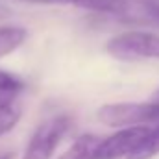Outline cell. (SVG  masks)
I'll list each match as a JSON object with an SVG mask.
<instances>
[{
	"label": "cell",
	"mask_w": 159,
	"mask_h": 159,
	"mask_svg": "<svg viewBox=\"0 0 159 159\" xmlns=\"http://www.w3.org/2000/svg\"><path fill=\"white\" fill-rule=\"evenodd\" d=\"M106 52L120 61L159 59V35L152 32L128 30L107 41Z\"/></svg>",
	"instance_id": "6da1fadb"
},
{
	"label": "cell",
	"mask_w": 159,
	"mask_h": 159,
	"mask_svg": "<svg viewBox=\"0 0 159 159\" xmlns=\"http://www.w3.org/2000/svg\"><path fill=\"white\" fill-rule=\"evenodd\" d=\"M72 120L69 115H54L43 120L30 137L22 159H52L56 148L70 129Z\"/></svg>",
	"instance_id": "7a4b0ae2"
},
{
	"label": "cell",
	"mask_w": 159,
	"mask_h": 159,
	"mask_svg": "<svg viewBox=\"0 0 159 159\" xmlns=\"http://www.w3.org/2000/svg\"><path fill=\"white\" fill-rule=\"evenodd\" d=\"M98 120L109 128H131L159 120V104L148 102H120L106 104L96 113Z\"/></svg>",
	"instance_id": "3957f363"
},
{
	"label": "cell",
	"mask_w": 159,
	"mask_h": 159,
	"mask_svg": "<svg viewBox=\"0 0 159 159\" xmlns=\"http://www.w3.org/2000/svg\"><path fill=\"white\" fill-rule=\"evenodd\" d=\"M150 129L146 126H131V128H122L120 131L106 137L100 141L96 148L94 159H120L128 157L133 154L139 144L146 139Z\"/></svg>",
	"instance_id": "277c9868"
},
{
	"label": "cell",
	"mask_w": 159,
	"mask_h": 159,
	"mask_svg": "<svg viewBox=\"0 0 159 159\" xmlns=\"http://www.w3.org/2000/svg\"><path fill=\"white\" fill-rule=\"evenodd\" d=\"M100 141L102 139L94 133H83L57 159H94Z\"/></svg>",
	"instance_id": "5b68a950"
},
{
	"label": "cell",
	"mask_w": 159,
	"mask_h": 159,
	"mask_svg": "<svg viewBox=\"0 0 159 159\" xmlns=\"http://www.w3.org/2000/svg\"><path fill=\"white\" fill-rule=\"evenodd\" d=\"M24 89H26L24 80L9 70L0 69V106L15 104Z\"/></svg>",
	"instance_id": "8992f818"
},
{
	"label": "cell",
	"mask_w": 159,
	"mask_h": 159,
	"mask_svg": "<svg viewBox=\"0 0 159 159\" xmlns=\"http://www.w3.org/2000/svg\"><path fill=\"white\" fill-rule=\"evenodd\" d=\"M28 37V30L24 26L6 24L0 26V57L13 54Z\"/></svg>",
	"instance_id": "52a82bcc"
},
{
	"label": "cell",
	"mask_w": 159,
	"mask_h": 159,
	"mask_svg": "<svg viewBox=\"0 0 159 159\" xmlns=\"http://www.w3.org/2000/svg\"><path fill=\"white\" fill-rule=\"evenodd\" d=\"M159 154V126L156 129H150L146 139L139 144V148L129 154L126 159H150Z\"/></svg>",
	"instance_id": "ba28073f"
},
{
	"label": "cell",
	"mask_w": 159,
	"mask_h": 159,
	"mask_svg": "<svg viewBox=\"0 0 159 159\" xmlns=\"http://www.w3.org/2000/svg\"><path fill=\"white\" fill-rule=\"evenodd\" d=\"M20 117H22V109L19 104L0 106V137L13 131V128L19 124Z\"/></svg>",
	"instance_id": "9c48e42d"
},
{
	"label": "cell",
	"mask_w": 159,
	"mask_h": 159,
	"mask_svg": "<svg viewBox=\"0 0 159 159\" xmlns=\"http://www.w3.org/2000/svg\"><path fill=\"white\" fill-rule=\"evenodd\" d=\"M9 17V7H6L4 4H0V19H6Z\"/></svg>",
	"instance_id": "30bf717a"
},
{
	"label": "cell",
	"mask_w": 159,
	"mask_h": 159,
	"mask_svg": "<svg viewBox=\"0 0 159 159\" xmlns=\"http://www.w3.org/2000/svg\"><path fill=\"white\" fill-rule=\"evenodd\" d=\"M0 159H13V154L11 152H4V154H0Z\"/></svg>",
	"instance_id": "8fae6325"
},
{
	"label": "cell",
	"mask_w": 159,
	"mask_h": 159,
	"mask_svg": "<svg viewBox=\"0 0 159 159\" xmlns=\"http://www.w3.org/2000/svg\"><path fill=\"white\" fill-rule=\"evenodd\" d=\"M150 100H152L154 104H159V89H157V91H156V93H154V96H152Z\"/></svg>",
	"instance_id": "7c38bea8"
}]
</instances>
